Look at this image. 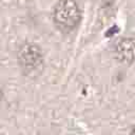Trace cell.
I'll return each mask as SVG.
<instances>
[{"instance_id": "277c9868", "label": "cell", "mask_w": 135, "mask_h": 135, "mask_svg": "<svg viewBox=\"0 0 135 135\" xmlns=\"http://www.w3.org/2000/svg\"><path fill=\"white\" fill-rule=\"evenodd\" d=\"M132 133H134V134H135V127H134V129L132 130Z\"/></svg>"}, {"instance_id": "7a4b0ae2", "label": "cell", "mask_w": 135, "mask_h": 135, "mask_svg": "<svg viewBox=\"0 0 135 135\" xmlns=\"http://www.w3.org/2000/svg\"><path fill=\"white\" fill-rule=\"evenodd\" d=\"M17 58L22 70L27 73H34L43 65V54L41 49L32 42H23L17 51Z\"/></svg>"}, {"instance_id": "5b68a950", "label": "cell", "mask_w": 135, "mask_h": 135, "mask_svg": "<svg viewBox=\"0 0 135 135\" xmlns=\"http://www.w3.org/2000/svg\"><path fill=\"white\" fill-rule=\"evenodd\" d=\"M1 96H2V92H1V90H0V100H1Z\"/></svg>"}, {"instance_id": "6da1fadb", "label": "cell", "mask_w": 135, "mask_h": 135, "mask_svg": "<svg viewBox=\"0 0 135 135\" xmlns=\"http://www.w3.org/2000/svg\"><path fill=\"white\" fill-rule=\"evenodd\" d=\"M53 19L57 28L63 33L75 30L81 19V12L77 1L59 0L54 7Z\"/></svg>"}, {"instance_id": "3957f363", "label": "cell", "mask_w": 135, "mask_h": 135, "mask_svg": "<svg viewBox=\"0 0 135 135\" xmlns=\"http://www.w3.org/2000/svg\"><path fill=\"white\" fill-rule=\"evenodd\" d=\"M115 54L120 62L132 63L135 59V42L130 38L119 39L115 44Z\"/></svg>"}]
</instances>
